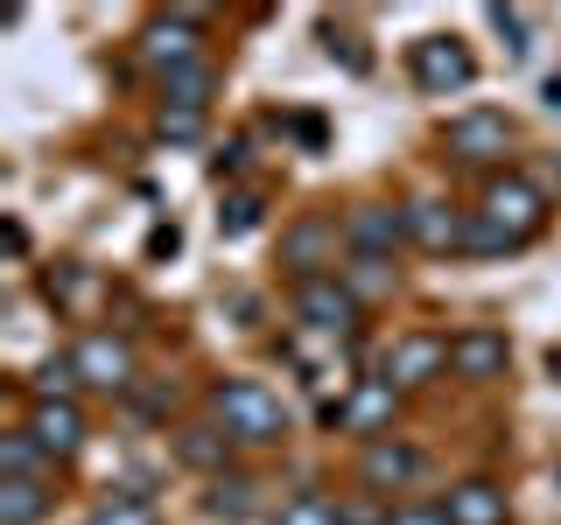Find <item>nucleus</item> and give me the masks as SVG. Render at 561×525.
<instances>
[{
	"mask_svg": "<svg viewBox=\"0 0 561 525\" xmlns=\"http://www.w3.org/2000/svg\"><path fill=\"white\" fill-rule=\"evenodd\" d=\"M49 512V490L28 477H0V525H35Z\"/></svg>",
	"mask_w": 561,
	"mask_h": 525,
	"instance_id": "6ab92c4d",
	"label": "nucleus"
},
{
	"mask_svg": "<svg viewBox=\"0 0 561 525\" xmlns=\"http://www.w3.org/2000/svg\"><path fill=\"white\" fill-rule=\"evenodd\" d=\"M78 364H70V358H49L43 364V372H35V399H70V393H78Z\"/></svg>",
	"mask_w": 561,
	"mask_h": 525,
	"instance_id": "393cba45",
	"label": "nucleus"
},
{
	"mask_svg": "<svg viewBox=\"0 0 561 525\" xmlns=\"http://www.w3.org/2000/svg\"><path fill=\"white\" fill-rule=\"evenodd\" d=\"M463 253H478V259H505V253H519V245L505 238L499 224H484L478 210H470V238H463Z\"/></svg>",
	"mask_w": 561,
	"mask_h": 525,
	"instance_id": "bb28decb",
	"label": "nucleus"
},
{
	"mask_svg": "<svg viewBox=\"0 0 561 525\" xmlns=\"http://www.w3.org/2000/svg\"><path fill=\"white\" fill-rule=\"evenodd\" d=\"M344 245H351V259H393L408 245V210H393V203L344 210Z\"/></svg>",
	"mask_w": 561,
	"mask_h": 525,
	"instance_id": "0eeeda50",
	"label": "nucleus"
},
{
	"mask_svg": "<svg viewBox=\"0 0 561 525\" xmlns=\"http://www.w3.org/2000/svg\"><path fill=\"white\" fill-rule=\"evenodd\" d=\"M408 70H414V84L428 98H449V92H470V84H478V57H470L456 35H421Z\"/></svg>",
	"mask_w": 561,
	"mask_h": 525,
	"instance_id": "20e7f679",
	"label": "nucleus"
},
{
	"mask_svg": "<svg viewBox=\"0 0 561 525\" xmlns=\"http://www.w3.org/2000/svg\"><path fill=\"white\" fill-rule=\"evenodd\" d=\"M210 407H218L225 420V434L245 448H267L288 434V407H280V393L274 385H260V378H225L218 393H210Z\"/></svg>",
	"mask_w": 561,
	"mask_h": 525,
	"instance_id": "f257e3e1",
	"label": "nucleus"
},
{
	"mask_svg": "<svg viewBox=\"0 0 561 525\" xmlns=\"http://www.w3.org/2000/svg\"><path fill=\"white\" fill-rule=\"evenodd\" d=\"M288 133L302 140L309 154H316V148H323V140H330V127H323V119H316V113H288Z\"/></svg>",
	"mask_w": 561,
	"mask_h": 525,
	"instance_id": "c756f323",
	"label": "nucleus"
},
{
	"mask_svg": "<svg viewBox=\"0 0 561 525\" xmlns=\"http://www.w3.org/2000/svg\"><path fill=\"white\" fill-rule=\"evenodd\" d=\"M386 525H449V512L443 504H414V512H393Z\"/></svg>",
	"mask_w": 561,
	"mask_h": 525,
	"instance_id": "473e14b6",
	"label": "nucleus"
},
{
	"mask_svg": "<svg viewBox=\"0 0 561 525\" xmlns=\"http://www.w3.org/2000/svg\"><path fill=\"white\" fill-rule=\"evenodd\" d=\"M28 434H35L49 455H78V448H84V413H78V399H35Z\"/></svg>",
	"mask_w": 561,
	"mask_h": 525,
	"instance_id": "2eb2a0df",
	"label": "nucleus"
},
{
	"mask_svg": "<svg viewBox=\"0 0 561 525\" xmlns=\"http://www.w3.org/2000/svg\"><path fill=\"white\" fill-rule=\"evenodd\" d=\"M330 245H337V218L309 210V218H295L288 232H280V267H295V280H309V273H323Z\"/></svg>",
	"mask_w": 561,
	"mask_h": 525,
	"instance_id": "ddd939ff",
	"label": "nucleus"
},
{
	"mask_svg": "<svg viewBox=\"0 0 561 525\" xmlns=\"http://www.w3.org/2000/svg\"><path fill=\"white\" fill-rule=\"evenodd\" d=\"M323 43H330V57H344L351 70H373V57H365V49L351 43V35H337V28H323Z\"/></svg>",
	"mask_w": 561,
	"mask_h": 525,
	"instance_id": "2f4dec72",
	"label": "nucleus"
},
{
	"mask_svg": "<svg viewBox=\"0 0 561 525\" xmlns=\"http://www.w3.org/2000/svg\"><path fill=\"white\" fill-rule=\"evenodd\" d=\"M162 140H169V148H190V140H204V113H162Z\"/></svg>",
	"mask_w": 561,
	"mask_h": 525,
	"instance_id": "c85d7f7f",
	"label": "nucleus"
},
{
	"mask_svg": "<svg viewBox=\"0 0 561 525\" xmlns=\"http://www.w3.org/2000/svg\"><path fill=\"white\" fill-rule=\"evenodd\" d=\"M140 63L154 70V78H169V70H190L204 63V14L175 8V14H154L148 28H140Z\"/></svg>",
	"mask_w": 561,
	"mask_h": 525,
	"instance_id": "7ed1b4c3",
	"label": "nucleus"
},
{
	"mask_svg": "<svg viewBox=\"0 0 561 525\" xmlns=\"http://www.w3.org/2000/svg\"><path fill=\"white\" fill-rule=\"evenodd\" d=\"M204 512L225 518V525H239L245 512H253V483H245V477H218V483H210V498H204Z\"/></svg>",
	"mask_w": 561,
	"mask_h": 525,
	"instance_id": "412c9836",
	"label": "nucleus"
},
{
	"mask_svg": "<svg viewBox=\"0 0 561 525\" xmlns=\"http://www.w3.org/2000/svg\"><path fill=\"white\" fill-rule=\"evenodd\" d=\"M365 483L373 490H400V483H414V477H428V455H421L414 442H393V434H379L373 448H365Z\"/></svg>",
	"mask_w": 561,
	"mask_h": 525,
	"instance_id": "4468645a",
	"label": "nucleus"
},
{
	"mask_svg": "<svg viewBox=\"0 0 561 525\" xmlns=\"http://www.w3.org/2000/svg\"><path fill=\"white\" fill-rule=\"evenodd\" d=\"M505 364H513V343L499 337V329H456L449 337V372L456 378H505Z\"/></svg>",
	"mask_w": 561,
	"mask_h": 525,
	"instance_id": "9d476101",
	"label": "nucleus"
},
{
	"mask_svg": "<svg viewBox=\"0 0 561 525\" xmlns=\"http://www.w3.org/2000/svg\"><path fill=\"white\" fill-rule=\"evenodd\" d=\"M260 218H267V197H260V189H239V197H225V210H218V232L225 238H253Z\"/></svg>",
	"mask_w": 561,
	"mask_h": 525,
	"instance_id": "aec40b11",
	"label": "nucleus"
},
{
	"mask_svg": "<svg viewBox=\"0 0 561 525\" xmlns=\"http://www.w3.org/2000/svg\"><path fill=\"white\" fill-rule=\"evenodd\" d=\"M443 148L456 154V162L484 168V162H499V154L513 148V119L491 113V105H470V113H456L449 127H443Z\"/></svg>",
	"mask_w": 561,
	"mask_h": 525,
	"instance_id": "423d86ee",
	"label": "nucleus"
},
{
	"mask_svg": "<svg viewBox=\"0 0 561 525\" xmlns=\"http://www.w3.org/2000/svg\"><path fill=\"white\" fill-rule=\"evenodd\" d=\"M245 168V140H225L218 154H210V183H225V175H239Z\"/></svg>",
	"mask_w": 561,
	"mask_h": 525,
	"instance_id": "7c9ffc66",
	"label": "nucleus"
},
{
	"mask_svg": "<svg viewBox=\"0 0 561 525\" xmlns=\"http://www.w3.org/2000/svg\"><path fill=\"white\" fill-rule=\"evenodd\" d=\"M393 407H400V385L393 378H358L323 420H330V428H344V434H379L386 420H393Z\"/></svg>",
	"mask_w": 561,
	"mask_h": 525,
	"instance_id": "6e6552de",
	"label": "nucleus"
},
{
	"mask_svg": "<svg viewBox=\"0 0 561 525\" xmlns=\"http://www.w3.org/2000/svg\"><path fill=\"white\" fill-rule=\"evenodd\" d=\"M548 372H554V378H561V343H554V350H548Z\"/></svg>",
	"mask_w": 561,
	"mask_h": 525,
	"instance_id": "e433bc0d",
	"label": "nucleus"
},
{
	"mask_svg": "<svg viewBox=\"0 0 561 525\" xmlns=\"http://www.w3.org/2000/svg\"><path fill=\"white\" fill-rule=\"evenodd\" d=\"M337 280L358 294V302H379V294H393V267H386V259H351Z\"/></svg>",
	"mask_w": 561,
	"mask_h": 525,
	"instance_id": "5701e85b",
	"label": "nucleus"
},
{
	"mask_svg": "<svg viewBox=\"0 0 561 525\" xmlns=\"http://www.w3.org/2000/svg\"><path fill=\"white\" fill-rule=\"evenodd\" d=\"M435 372H449V337H428V329H414V337H400L386 350V378L408 393V385H428Z\"/></svg>",
	"mask_w": 561,
	"mask_h": 525,
	"instance_id": "9b49d317",
	"label": "nucleus"
},
{
	"mask_svg": "<svg viewBox=\"0 0 561 525\" xmlns=\"http://www.w3.org/2000/svg\"><path fill=\"white\" fill-rule=\"evenodd\" d=\"M175 245H183V232H175V224H154V232H148V259H169Z\"/></svg>",
	"mask_w": 561,
	"mask_h": 525,
	"instance_id": "72a5a7b5",
	"label": "nucleus"
},
{
	"mask_svg": "<svg viewBox=\"0 0 561 525\" xmlns=\"http://www.w3.org/2000/svg\"><path fill=\"white\" fill-rule=\"evenodd\" d=\"M49 463H57V455H49L43 442H35L28 428L0 434V477H28V483H43V477H49Z\"/></svg>",
	"mask_w": 561,
	"mask_h": 525,
	"instance_id": "f3484780",
	"label": "nucleus"
},
{
	"mask_svg": "<svg viewBox=\"0 0 561 525\" xmlns=\"http://www.w3.org/2000/svg\"><path fill=\"white\" fill-rule=\"evenodd\" d=\"M210 63H190V70H169L162 78V113H204L210 105Z\"/></svg>",
	"mask_w": 561,
	"mask_h": 525,
	"instance_id": "a211bd4d",
	"label": "nucleus"
},
{
	"mask_svg": "<svg viewBox=\"0 0 561 525\" xmlns=\"http://www.w3.org/2000/svg\"><path fill=\"white\" fill-rule=\"evenodd\" d=\"M288 308H295V323H302V329H316V337H351L365 302L344 288L337 273H309V280H295V288H288Z\"/></svg>",
	"mask_w": 561,
	"mask_h": 525,
	"instance_id": "f03ea898",
	"label": "nucleus"
},
{
	"mask_svg": "<svg viewBox=\"0 0 561 525\" xmlns=\"http://www.w3.org/2000/svg\"><path fill=\"white\" fill-rule=\"evenodd\" d=\"M554 483H561V469H554Z\"/></svg>",
	"mask_w": 561,
	"mask_h": 525,
	"instance_id": "58836bf2",
	"label": "nucleus"
},
{
	"mask_svg": "<svg viewBox=\"0 0 561 525\" xmlns=\"http://www.w3.org/2000/svg\"><path fill=\"white\" fill-rule=\"evenodd\" d=\"M443 512H449V525H505V490L484 483V477H470V483L449 490Z\"/></svg>",
	"mask_w": 561,
	"mask_h": 525,
	"instance_id": "dca6fc26",
	"label": "nucleus"
},
{
	"mask_svg": "<svg viewBox=\"0 0 561 525\" xmlns=\"http://www.w3.org/2000/svg\"><path fill=\"white\" fill-rule=\"evenodd\" d=\"M274 525H344V512L323 498V490H302V498L280 504V518H274Z\"/></svg>",
	"mask_w": 561,
	"mask_h": 525,
	"instance_id": "b1692460",
	"label": "nucleus"
},
{
	"mask_svg": "<svg viewBox=\"0 0 561 525\" xmlns=\"http://www.w3.org/2000/svg\"><path fill=\"white\" fill-rule=\"evenodd\" d=\"M43 288H49V302H70V294H84V280L78 273H49Z\"/></svg>",
	"mask_w": 561,
	"mask_h": 525,
	"instance_id": "f704fd0d",
	"label": "nucleus"
},
{
	"mask_svg": "<svg viewBox=\"0 0 561 525\" xmlns=\"http://www.w3.org/2000/svg\"><path fill=\"white\" fill-rule=\"evenodd\" d=\"M463 238H470L463 210H449V203H435V197L408 203V245H421V253H463Z\"/></svg>",
	"mask_w": 561,
	"mask_h": 525,
	"instance_id": "f8f14e48",
	"label": "nucleus"
},
{
	"mask_svg": "<svg viewBox=\"0 0 561 525\" xmlns=\"http://www.w3.org/2000/svg\"><path fill=\"white\" fill-rule=\"evenodd\" d=\"M70 364H78L84 385H105V393H127V385H134V343H127V337H105V329L78 337Z\"/></svg>",
	"mask_w": 561,
	"mask_h": 525,
	"instance_id": "1a4fd4ad",
	"label": "nucleus"
},
{
	"mask_svg": "<svg viewBox=\"0 0 561 525\" xmlns=\"http://www.w3.org/2000/svg\"><path fill=\"white\" fill-rule=\"evenodd\" d=\"M92 525H162V518H154V504L140 498V490H113V498L92 512Z\"/></svg>",
	"mask_w": 561,
	"mask_h": 525,
	"instance_id": "4be33fe9",
	"label": "nucleus"
},
{
	"mask_svg": "<svg viewBox=\"0 0 561 525\" xmlns=\"http://www.w3.org/2000/svg\"><path fill=\"white\" fill-rule=\"evenodd\" d=\"M548 105H561V78H548Z\"/></svg>",
	"mask_w": 561,
	"mask_h": 525,
	"instance_id": "4c0bfd02",
	"label": "nucleus"
},
{
	"mask_svg": "<svg viewBox=\"0 0 561 525\" xmlns=\"http://www.w3.org/2000/svg\"><path fill=\"white\" fill-rule=\"evenodd\" d=\"M491 28L505 35V49H513V57H526V49H534V28H526L519 8H491Z\"/></svg>",
	"mask_w": 561,
	"mask_h": 525,
	"instance_id": "cd10ccee",
	"label": "nucleus"
},
{
	"mask_svg": "<svg viewBox=\"0 0 561 525\" xmlns=\"http://www.w3.org/2000/svg\"><path fill=\"white\" fill-rule=\"evenodd\" d=\"M225 442H232V434L190 428V434H183V442H175V448H183V463H197V469H218V463H225Z\"/></svg>",
	"mask_w": 561,
	"mask_h": 525,
	"instance_id": "a878e982",
	"label": "nucleus"
},
{
	"mask_svg": "<svg viewBox=\"0 0 561 525\" xmlns=\"http://www.w3.org/2000/svg\"><path fill=\"white\" fill-rule=\"evenodd\" d=\"M484 224H499L505 238L513 245H526L540 232V224H548V197H540L534 183H526V175H499V183L484 189V210H478Z\"/></svg>",
	"mask_w": 561,
	"mask_h": 525,
	"instance_id": "39448f33",
	"label": "nucleus"
},
{
	"mask_svg": "<svg viewBox=\"0 0 561 525\" xmlns=\"http://www.w3.org/2000/svg\"><path fill=\"white\" fill-rule=\"evenodd\" d=\"M344 525H386V518L373 512V504H351V512H344Z\"/></svg>",
	"mask_w": 561,
	"mask_h": 525,
	"instance_id": "c9c22d12",
	"label": "nucleus"
}]
</instances>
